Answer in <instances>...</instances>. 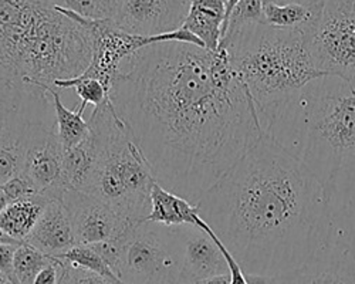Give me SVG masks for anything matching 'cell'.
Returning a JSON list of instances; mask_svg holds the SVG:
<instances>
[{"label":"cell","mask_w":355,"mask_h":284,"mask_svg":"<svg viewBox=\"0 0 355 284\" xmlns=\"http://www.w3.org/2000/svg\"><path fill=\"white\" fill-rule=\"evenodd\" d=\"M64 272V263L57 259L51 258L50 262L37 273L33 284H60Z\"/></svg>","instance_id":"obj_30"},{"label":"cell","mask_w":355,"mask_h":284,"mask_svg":"<svg viewBox=\"0 0 355 284\" xmlns=\"http://www.w3.org/2000/svg\"><path fill=\"white\" fill-rule=\"evenodd\" d=\"M16 76L6 67L3 66L2 63H0V93H2L5 90L6 85L15 78Z\"/></svg>","instance_id":"obj_34"},{"label":"cell","mask_w":355,"mask_h":284,"mask_svg":"<svg viewBox=\"0 0 355 284\" xmlns=\"http://www.w3.org/2000/svg\"><path fill=\"white\" fill-rule=\"evenodd\" d=\"M63 155L55 118L42 124L28 144L23 174L35 184L39 193L49 199L62 197L67 189L63 178Z\"/></svg>","instance_id":"obj_11"},{"label":"cell","mask_w":355,"mask_h":284,"mask_svg":"<svg viewBox=\"0 0 355 284\" xmlns=\"http://www.w3.org/2000/svg\"><path fill=\"white\" fill-rule=\"evenodd\" d=\"M193 284H230V276L229 274L216 276V277H211V278H205V280L196 281Z\"/></svg>","instance_id":"obj_35"},{"label":"cell","mask_w":355,"mask_h":284,"mask_svg":"<svg viewBox=\"0 0 355 284\" xmlns=\"http://www.w3.org/2000/svg\"><path fill=\"white\" fill-rule=\"evenodd\" d=\"M88 124L97 139L98 157L85 192L101 199L132 224L145 222L151 212V190L157 181L112 101L94 108Z\"/></svg>","instance_id":"obj_6"},{"label":"cell","mask_w":355,"mask_h":284,"mask_svg":"<svg viewBox=\"0 0 355 284\" xmlns=\"http://www.w3.org/2000/svg\"><path fill=\"white\" fill-rule=\"evenodd\" d=\"M115 281L108 280L94 272L81 267H74L64 263V272L60 284H114Z\"/></svg>","instance_id":"obj_29"},{"label":"cell","mask_w":355,"mask_h":284,"mask_svg":"<svg viewBox=\"0 0 355 284\" xmlns=\"http://www.w3.org/2000/svg\"><path fill=\"white\" fill-rule=\"evenodd\" d=\"M47 256L28 243H20L16 247L13 259V272L17 284H33L37 273L50 262Z\"/></svg>","instance_id":"obj_24"},{"label":"cell","mask_w":355,"mask_h":284,"mask_svg":"<svg viewBox=\"0 0 355 284\" xmlns=\"http://www.w3.org/2000/svg\"><path fill=\"white\" fill-rule=\"evenodd\" d=\"M98 145L93 131L81 144L64 151L63 155V178L69 189L85 192L90 184L97 165Z\"/></svg>","instance_id":"obj_20"},{"label":"cell","mask_w":355,"mask_h":284,"mask_svg":"<svg viewBox=\"0 0 355 284\" xmlns=\"http://www.w3.org/2000/svg\"><path fill=\"white\" fill-rule=\"evenodd\" d=\"M26 243L51 258H58L77 245L73 223L62 197L50 199Z\"/></svg>","instance_id":"obj_16"},{"label":"cell","mask_w":355,"mask_h":284,"mask_svg":"<svg viewBox=\"0 0 355 284\" xmlns=\"http://www.w3.org/2000/svg\"><path fill=\"white\" fill-rule=\"evenodd\" d=\"M116 276L125 284H184L169 226L145 220L124 233Z\"/></svg>","instance_id":"obj_8"},{"label":"cell","mask_w":355,"mask_h":284,"mask_svg":"<svg viewBox=\"0 0 355 284\" xmlns=\"http://www.w3.org/2000/svg\"><path fill=\"white\" fill-rule=\"evenodd\" d=\"M93 59L85 27L40 0H0V63L24 82L51 89Z\"/></svg>","instance_id":"obj_4"},{"label":"cell","mask_w":355,"mask_h":284,"mask_svg":"<svg viewBox=\"0 0 355 284\" xmlns=\"http://www.w3.org/2000/svg\"><path fill=\"white\" fill-rule=\"evenodd\" d=\"M270 2L280 3V5H284V3H306V5H313V3H320L321 0H270Z\"/></svg>","instance_id":"obj_36"},{"label":"cell","mask_w":355,"mask_h":284,"mask_svg":"<svg viewBox=\"0 0 355 284\" xmlns=\"http://www.w3.org/2000/svg\"><path fill=\"white\" fill-rule=\"evenodd\" d=\"M60 91L62 90L57 87L49 89L53 108H54L58 139L62 142L63 150L69 151L77 147L78 144H81V142L90 135L92 128L88 121H85L83 117L87 105L80 104L76 111L67 108L62 101Z\"/></svg>","instance_id":"obj_22"},{"label":"cell","mask_w":355,"mask_h":284,"mask_svg":"<svg viewBox=\"0 0 355 284\" xmlns=\"http://www.w3.org/2000/svg\"><path fill=\"white\" fill-rule=\"evenodd\" d=\"M321 10V2L306 3H275L263 0L264 24L280 30H302L309 33Z\"/></svg>","instance_id":"obj_21"},{"label":"cell","mask_w":355,"mask_h":284,"mask_svg":"<svg viewBox=\"0 0 355 284\" xmlns=\"http://www.w3.org/2000/svg\"><path fill=\"white\" fill-rule=\"evenodd\" d=\"M229 60L243 81L261 124L314 78L324 76L314 64L307 33L268 24L248 26L222 39Z\"/></svg>","instance_id":"obj_5"},{"label":"cell","mask_w":355,"mask_h":284,"mask_svg":"<svg viewBox=\"0 0 355 284\" xmlns=\"http://www.w3.org/2000/svg\"><path fill=\"white\" fill-rule=\"evenodd\" d=\"M57 259H60L66 265L94 272L108 280L120 281V278L115 276V273L111 270L108 263L104 260L103 256L93 246L76 245L67 253L58 256Z\"/></svg>","instance_id":"obj_25"},{"label":"cell","mask_w":355,"mask_h":284,"mask_svg":"<svg viewBox=\"0 0 355 284\" xmlns=\"http://www.w3.org/2000/svg\"><path fill=\"white\" fill-rule=\"evenodd\" d=\"M263 23H264L263 0H241V3L234 8L229 19L227 30L222 39L239 33L242 28L248 26L263 24Z\"/></svg>","instance_id":"obj_27"},{"label":"cell","mask_w":355,"mask_h":284,"mask_svg":"<svg viewBox=\"0 0 355 284\" xmlns=\"http://www.w3.org/2000/svg\"><path fill=\"white\" fill-rule=\"evenodd\" d=\"M3 192L6 193L9 202H16L20 201V199H24L27 196H32L39 193L35 184L28 179V177L26 174H19L16 177H13L12 179H9L8 182H5L2 185Z\"/></svg>","instance_id":"obj_28"},{"label":"cell","mask_w":355,"mask_h":284,"mask_svg":"<svg viewBox=\"0 0 355 284\" xmlns=\"http://www.w3.org/2000/svg\"><path fill=\"white\" fill-rule=\"evenodd\" d=\"M50 199L43 193L12 202L0 215V231L19 243H24L36 227Z\"/></svg>","instance_id":"obj_18"},{"label":"cell","mask_w":355,"mask_h":284,"mask_svg":"<svg viewBox=\"0 0 355 284\" xmlns=\"http://www.w3.org/2000/svg\"><path fill=\"white\" fill-rule=\"evenodd\" d=\"M226 0H191L182 27L195 35L206 50L216 51L222 40Z\"/></svg>","instance_id":"obj_17"},{"label":"cell","mask_w":355,"mask_h":284,"mask_svg":"<svg viewBox=\"0 0 355 284\" xmlns=\"http://www.w3.org/2000/svg\"><path fill=\"white\" fill-rule=\"evenodd\" d=\"M196 206L246 276L295 272L331 242L324 185L266 134Z\"/></svg>","instance_id":"obj_2"},{"label":"cell","mask_w":355,"mask_h":284,"mask_svg":"<svg viewBox=\"0 0 355 284\" xmlns=\"http://www.w3.org/2000/svg\"><path fill=\"white\" fill-rule=\"evenodd\" d=\"M10 205V202H9V199H8V196H6V193L3 192V189H2V186H0V215H2L5 211H6V208Z\"/></svg>","instance_id":"obj_37"},{"label":"cell","mask_w":355,"mask_h":284,"mask_svg":"<svg viewBox=\"0 0 355 284\" xmlns=\"http://www.w3.org/2000/svg\"><path fill=\"white\" fill-rule=\"evenodd\" d=\"M51 8L71 10L92 20H114L123 0H40Z\"/></svg>","instance_id":"obj_23"},{"label":"cell","mask_w":355,"mask_h":284,"mask_svg":"<svg viewBox=\"0 0 355 284\" xmlns=\"http://www.w3.org/2000/svg\"><path fill=\"white\" fill-rule=\"evenodd\" d=\"M199 218L200 215L196 205H192L187 199L169 192L158 182L154 184L151 190V212L146 216V222L165 226H196Z\"/></svg>","instance_id":"obj_19"},{"label":"cell","mask_w":355,"mask_h":284,"mask_svg":"<svg viewBox=\"0 0 355 284\" xmlns=\"http://www.w3.org/2000/svg\"><path fill=\"white\" fill-rule=\"evenodd\" d=\"M180 259L184 284L229 274L222 251L215 240L200 227L192 224L169 226Z\"/></svg>","instance_id":"obj_12"},{"label":"cell","mask_w":355,"mask_h":284,"mask_svg":"<svg viewBox=\"0 0 355 284\" xmlns=\"http://www.w3.org/2000/svg\"><path fill=\"white\" fill-rule=\"evenodd\" d=\"M293 284H355V262L338 243L330 242L300 269L291 272Z\"/></svg>","instance_id":"obj_15"},{"label":"cell","mask_w":355,"mask_h":284,"mask_svg":"<svg viewBox=\"0 0 355 284\" xmlns=\"http://www.w3.org/2000/svg\"><path fill=\"white\" fill-rule=\"evenodd\" d=\"M263 134L297 157L324 185L355 168V78L324 74L261 124Z\"/></svg>","instance_id":"obj_3"},{"label":"cell","mask_w":355,"mask_h":284,"mask_svg":"<svg viewBox=\"0 0 355 284\" xmlns=\"http://www.w3.org/2000/svg\"><path fill=\"white\" fill-rule=\"evenodd\" d=\"M307 39L320 73L355 78V0H321Z\"/></svg>","instance_id":"obj_9"},{"label":"cell","mask_w":355,"mask_h":284,"mask_svg":"<svg viewBox=\"0 0 355 284\" xmlns=\"http://www.w3.org/2000/svg\"><path fill=\"white\" fill-rule=\"evenodd\" d=\"M63 202L69 211L77 245L93 246L121 238L132 226L101 199L76 189H66Z\"/></svg>","instance_id":"obj_10"},{"label":"cell","mask_w":355,"mask_h":284,"mask_svg":"<svg viewBox=\"0 0 355 284\" xmlns=\"http://www.w3.org/2000/svg\"><path fill=\"white\" fill-rule=\"evenodd\" d=\"M49 90L15 77L0 93V186L23 172L36 130L54 120Z\"/></svg>","instance_id":"obj_7"},{"label":"cell","mask_w":355,"mask_h":284,"mask_svg":"<svg viewBox=\"0 0 355 284\" xmlns=\"http://www.w3.org/2000/svg\"><path fill=\"white\" fill-rule=\"evenodd\" d=\"M191 0H123L114 19L118 28L137 36H158L181 28Z\"/></svg>","instance_id":"obj_13"},{"label":"cell","mask_w":355,"mask_h":284,"mask_svg":"<svg viewBox=\"0 0 355 284\" xmlns=\"http://www.w3.org/2000/svg\"><path fill=\"white\" fill-rule=\"evenodd\" d=\"M241 3V0H226V10H225V20H223V27H222V37L225 36L226 30H227V24H229V19L234 10V8Z\"/></svg>","instance_id":"obj_33"},{"label":"cell","mask_w":355,"mask_h":284,"mask_svg":"<svg viewBox=\"0 0 355 284\" xmlns=\"http://www.w3.org/2000/svg\"><path fill=\"white\" fill-rule=\"evenodd\" d=\"M19 245H2L0 243V272L9 276L15 283V272H13V259L15 251ZM17 284V283H16Z\"/></svg>","instance_id":"obj_31"},{"label":"cell","mask_w":355,"mask_h":284,"mask_svg":"<svg viewBox=\"0 0 355 284\" xmlns=\"http://www.w3.org/2000/svg\"><path fill=\"white\" fill-rule=\"evenodd\" d=\"M0 284H16L9 276H6L5 273L0 272Z\"/></svg>","instance_id":"obj_38"},{"label":"cell","mask_w":355,"mask_h":284,"mask_svg":"<svg viewBox=\"0 0 355 284\" xmlns=\"http://www.w3.org/2000/svg\"><path fill=\"white\" fill-rule=\"evenodd\" d=\"M331 222V240L343 246L355 262V168L344 169L324 184Z\"/></svg>","instance_id":"obj_14"},{"label":"cell","mask_w":355,"mask_h":284,"mask_svg":"<svg viewBox=\"0 0 355 284\" xmlns=\"http://www.w3.org/2000/svg\"><path fill=\"white\" fill-rule=\"evenodd\" d=\"M111 101L155 181L198 205L263 135L226 48L166 42L120 69Z\"/></svg>","instance_id":"obj_1"},{"label":"cell","mask_w":355,"mask_h":284,"mask_svg":"<svg viewBox=\"0 0 355 284\" xmlns=\"http://www.w3.org/2000/svg\"><path fill=\"white\" fill-rule=\"evenodd\" d=\"M114 284H125V283H123V281H115Z\"/></svg>","instance_id":"obj_39"},{"label":"cell","mask_w":355,"mask_h":284,"mask_svg":"<svg viewBox=\"0 0 355 284\" xmlns=\"http://www.w3.org/2000/svg\"><path fill=\"white\" fill-rule=\"evenodd\" d=\"M250 284H293L291 273L273 276V277H263V276H246Z\"/></svg>","instance_id":"obj_32"},{"label":"cell","mask_w":355,"mask_h":284,"mask_svg":"<svg viewBox=\"0 0 355 284\" xmlns=\"http://www.w3.org/2000/svg\"><path fill=\"white\" fill-rule=\"evenodd\" d=\"M54 87L60 90L74 89L76 94L81 98L80 104H84V105L93 104L94 108H97L107 103H111V93L105 89V85L96 78L85 77L83 74L76 78L57 81L54 84Z\"/></svg>","instance_id":"obj_26"}]
</instances>
